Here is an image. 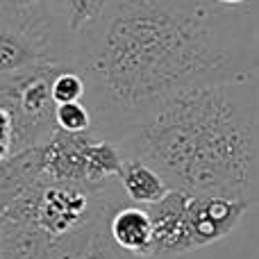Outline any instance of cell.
Instances as JSON below:
<instances>
[{
  "instance_id": "obj_2",
  "label": "cell",
  "mask_w": 259,
  "mask_h": 259,
  "mask_svg": "<svg viewBox=\"0 0 259 259\" xmlns=\"http://www.w3.org/2000/svg\"><path fill=\"white\" fill-rule=\"evenodd\" d=\"M116 143L170 189L259 207V73L178 94Z\"/></svg>"
},
{
  "instance_id": "obj_8",
  "label": "cell",
  "mask_w": 259,
  "mask_h": 259,
  "mask_svg": "<svg viewBox=\"0 0 259 259\" xmlns=\"http://www.w3.org/2000/svg\"><path fill=\"white\" fill-rule=\"evenodd\" d=\"M59 259H125V252L114 243L109 221H103L68 239L66 250Z\"/></svg>"
},
{
  "instance_id": "obj_10",
  "label": "cell",
  "mask_w": 259,
  "mask_h": 259,
  "mask_svg": "<svg viewBox=\"0 0 259 259\" xmlns=\"http://www.w3.org/2000/svg\"><path fill=\"white\" fill-rule=\"evenodd\" d=\"M53 98L57 105L64 103H77V100H84L87 98V82L82 77L80 71L75 68H62V71L55 73L53 77Z\"/></svg>"
},
{
  "instance_id": "obj_5",
  "label": "cell",
  "mask_w": 259,
  "mask_h": 259,
  "mask_svg": "<svg viewBox=\"0 0 259 259\" xmlns=\"http://www.w3.org/2000/svg\"><path fill=\"white\" fill-rule=\"evenodd\" d=\"M187 191L170 189L166 198H161L157 205L148 207L155 225V246H152V259L180 257L187 252L198 250L196 241L189 230L187 219Z\"/></svg>"
},
{
  "instance_id": "obj_9",
  "label": "cell",
  "mask_w": 259,
  "mask_h": 259,
  "mask_svg": "<svg viewBox=\"0 0 259 259\" xmlns=\"http://www.w3.org/2000/svg\"><path fill=\"white\" fill-rule=\"evenodd\" d=\"M55 123H57V130H62V132L84 134L94 130V114L87 107L84 100L64 103L57 105V109H55Z\"/></svg>"
},
{
  "instance_id": "obj_11",
  "label": "cell",
  "mask_w": 259,
  "mask_h": 259,
  "mask_svg": "<svg viewBox=\"0 0 259 259\" xmlns=\"http://www.w3.org/2000/svg\"><path fill=\"white\" fill-rule=\"evenodd\" d=\"M107 5L109 0H64V14H66L68 27L73 30V34H77L89 23H94Z\"/></svg>"
},
{
  "instance_id": "obj_1",
  "label": "cell",
  "mask_w": 259,
  "mask_h": 259,
  "mask_svg": "<svg viewBox=\"0 0 259 259\" xmlns=\"http://www.w3.org/2000/svg\"><path fill=\"white\" fill-rule=\"evenodd\" d=\"M94 132L118 141L178 94L259 73L250 14L216 0H109L75 34Z\"/></svg>"
},
{
  "instance_id": "obj_14",
  "label": "cell",
  "mask_w": 259,
  "mask_h": 259,
  "mask_svg": "<svg viewBox=\"0 0 259 259\" xmlns=\"http://www.w3.org/2000/svg\"><path fill=\"white\" fill-rule=\"evenodd\" d=\"M0 259H3V230H0Z\"/></svg>"
},
{
  "instance_id": "obj_7",
  "label": "cell",
  "mask_w": 259,
  "mask_h": 259,
  "mask_svg": "<svg viewBox=\"0 0 259 259\" xmlns=\"http://www.w3.org/2000/svg\"><path fill=\"white\" fill-rule=\"evenodd\" d=\"M118 182H121L127 200L132 205H141V207L157 205L170 191L164 175L157 168H152L148 161L139 159V157H125L123 159Z\"/></svg>"
},
{
  "instance_id": "obj_3",
  "label": "cell",
  "mask_w": 259,
  "mask_h": 259,
  "mask_svg": "<svg viewBox=\"0 0 259 259\" xmlns=\"http://www.w3.org/2000/svg\"><path fill=\"white\" fill-rule=\"evenodd\" d=\"M44 182L53 184H103L116 180L123 166L121 146L96 134L57 132L41 143Z\"/></svg>"
},
{
  "instance_id": "obj_6",
  "label": "cell",
  "mask_w": 259,
  "mask_h": 259,
  "mask_svg": "<svg viewBox=\"0 0 259 259\" xmlns=\"http://www.w3.org/2000/svg\"><path fill=\"white\" fill-rule=\"evenodd\" d=\"M109 234L125 255H132L137 259H152L155 225H152L148 207L132 205V202L118 207L109 219Z\"/></svg>"
},
{
  "instance_id": "obj_13",
  "label": "cell",
  "mask_w": 259,
  "mask_h": 259,
  "mask_svg": "<svg viewBox=\"0 0 259 259\" xmlns=\"http://www.w3.org/2000/svg\"><path fill=\"white\" fill-rule=\"evenodd\" d=\"M216 3H221V5H230V7H239V5H243L246 0H216Z\"/></svg>"
},
{
  "instance_id": "obj_4",
  "label": "cell",
  "mask_w": 259,
  "mask_h": 259,
  "mask_svg": "<svg viewBox=\"0 0 259 259\" xmlns=\"http://www.w3.org/2000/svg\"><path fill=\"white\" fill-rule=\"evenodd\" d=\"M250 209L248 205L239 200H230L223 196H198L189 193L187 200V219L189 230L196 241V248H207L214 243L223 241L232 230L241 223L246 211Z\"/></svg>"
},
{
  "instance_id": "obj_12",
  "label": "cell",
  "mask_w": 259,
  "mask_h": 259,
  "mask_svg": "<svg viewBox=\"0 0 259 259\" xmlns=\"http://www.w3.org/2000/svg\"><path fill=\"white\" fill-rule=\"evenodd\" d=\"M9 7H64V0H0Z\"/></svg>"
}]
</instances>
